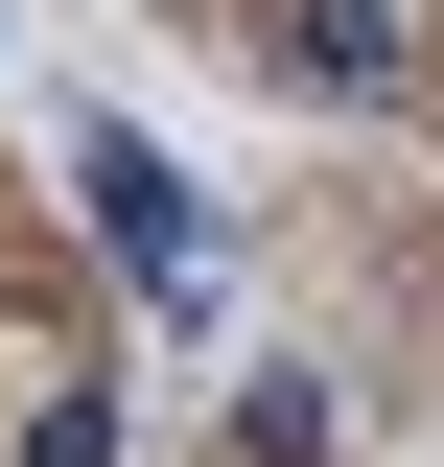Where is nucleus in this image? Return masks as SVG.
Returning <instances> with one entry per match:
<instances>
[{"label": "nucleus", "mask_w": 444, "mask_h": 467, "mask_svg": "<svg viewBox=\"0 0 444 467\" xmlns=\"http://www.w3.org/2000/svg\"><path fill=\"white\" fill-rule=\"evenodd\" d=\"M70 187H94V234H117V257H187V187L141 164V140H94V164H70Z\"/></svg>", "instance_id": "obj_1"}, {"label": "nucleus", "mask_w": 444, "mask_h": 467, "mask_svg": "<svg viewBox=\"0 0 444 467\" xmlns=\"http://www.w3.org/2000/svg\"><path fill=\"white\" fill-rule=\"evenodd\" d=\"M280 70H304V94H375L397 24H375V0H304V24H280Z\"/></svg>", "instance_id": "obj_2"}]
</instances>
